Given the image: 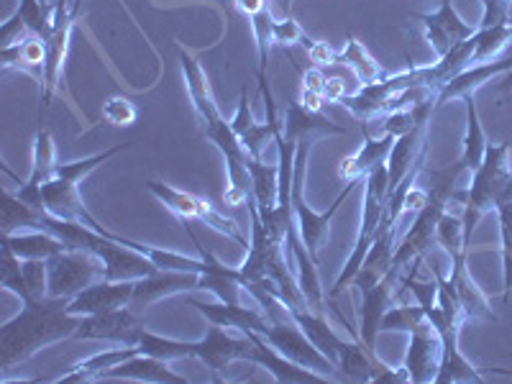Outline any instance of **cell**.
Segmentation results:
<instances>
[{
  "label": "cell",
  "instance_id": "cell-1",
  "mask_svg": "<svg viewBox=\"0 0 512 384\" xmlns=\"http://www.w3.org/2000/svg\"><path fill=\"white\" fill-rule=\"evenodd\" d=\"M67 303L70 300H64V297H39V300L24 303L21 313L3 323L0 328V367L3 372L31 359L44 346L75 336L82 318L72 315L67 310Z\"/></svg>",
  "mask_w": 512,
  "mask_h": 384
},
{
  "label": "cell",
  "instance_id": "cell-2",
  "mask_svg": "<svg viewBox=\"0 0 512 384\" xmlns=\"http://www.w3.org/2000/svg\"><path fill=\"white\" fill-rule=\"evenodd\" d=\"M139 141H128V144H116L111 149H105V152L93 154V157H85V159H75V162H59L57 169L52 172L44 185H41V205L47 213L52 216L64 218V221H77V223H85V226L95 228V231L105 233L108 228L100 226L95 221V216L85 208L80 198V182L98 169L100 164H105L108 159L118 157L121 152H128L131 146H136Z\"/></svg>",
  "mask_w": 512,
  "mask_h": 384
},
{
  "label": "cell",
  "instance_id": "cell-3",
  "mask_svg": "<svg viewBox=\"0 0 512 384\" xmlns=\"http://www.w3.org/2000/svg\"><path fill=\"white\" fill-rule=\"evenodd\" d=\"M510 141H502V144H489L487 154H484V162L479 164L472 172V185L466 190H456L454 200H459L464 205V241L466 246L472 249V233L479 226L489 210L495 208L497 198H500L502 187L507 185V180L512 177L510 167Z\"/></svg>",
  "mask_w": 512,
  "mask_h": 384
},
{
  "label": "cell",
  "instance_id": "cell-4",
  "mask_svg": "<svg viewBox=\"0 0 512 384\" xmlns=\"http://www.w3.org/2000/svg\"><path fill=\"white\" fill-rule=\"evenodd\" d=\"M310 141H303L297 144L295 152V175H292V210H295V223L297 231H300V239H303L305 249L310 251V256L315 259V264H320V251L328 244V233H331L333 216L338 213V208L346 203L351 192L356 190L359 180L346 182V187L341 190L336 200H333L331 208L326 213H315L308 203H305L303 185H305V169H308V152H310Z\"/></svg>",
  "mask_w": 512,
  "mask_h": 384
},
{
  "label": "cell",
  "instance_id": "cell-5",
  "mask_svg": "<svg viewBox=\"0 0 512 384\" xmlns=\"http://www.w3.org/2000/svg\"><path fill=\"white\" fill-rule=\"evenodd\" d=\"M387 190H390V169L387 164H379L377 169H372L367 177H364V210H361V226L359 236H356L354 251L346 259L344 269L333 282L328 297H338L341 292H346V287H351L356 272L361 269L364 259L369 254V246L374 241V233H377L379 223H382L384 216V205H387Z\"/></svg>",
  "mask_w": 512,
  "mask_h": 384
},
{
  "label": "cell",
  "instance_id": "cell-6",
  "mask_svg": "<svg viewBox=\"0 0 512 384\" xmlns=\"http://www.w3.org/2000/svg\"><path fill=\"white\" fill-rule=\"evenodd\" d=\"M146 190L152 192L154 198H157L169 213H175L180 221H200L205 223V226L213 228V231L223 233L226 239L236 241L239 246H249L244 239V233L236 226V221H233V218H226L223 213H218L208 200L198 198V195H192V192L177 190V187L172 185H164V182L159 180L146 182Z\"/></svg>",
  "mask_w": 512,
  "mask_h": 384
},
{
  "label": "cell",
  "instance_id": "cell-7",
  "mask_svg": "<svg viewBox=\"0 0 512 384\" xmlns=\"http://www.w3.org/2000/svg\"><path fill=\"white\" fill-rule=\"evenodd\" d=\"M49 295L72 300L93 282L105 280V264L93 251H59L47 259Z\"/></svg>",
  "mask_w": 512,
  "mask_h": 384
},
{
  "label": "cell",
  "instance_id": "cell-8",
  "mask_svg": "<svg viewBox=\"0 0 512 384\" xmlns=\"http://www.w3.org/2000/svg\"><path fill=\"white\" fill-rule=\"evenodd\" d=\"M82 0H70V6L54 8V29L49 39L44 41L47 47V57H44V75H41V100L44 105H52L54 95L62 88L64 62H67V52H70V36L75 29V18L80 11Z\"/></svg>",
  "mask_w": 512,
  "mask_h": 384
},
{
  "label": "cell",
  "instance_id": "cell-9",
  "mask_svg": "<svg viewBox=\"0 0 512 384\" xmlns=\"http://www.w3.org/2000/svg\"><path fill=\"white\" fill-rule=\"evenodd\" d=\"M144 331V313H136L134 308L123 305V308L108 310V313L85 315L72 338L75 341H111L118 346H139Z\"/></svg>",
  "mask_w": 512,
  "mask_h": 384
},
{
  "label": "cell",
  "instance_id": "cell-10",
  "mask_svg": "<svg viewBox=\"0 0 512 384\" xmlns=\"http://www.w3.org/2000/svg\"><path fill=\"white\" fill-rule=\"evenodd\" d=\"M262 336L267 338L269 344L280 351L282 356L297 361L300 367H308L313 369V372L323 374V377H331L338 369L336 364H333V361L305 336L303 328L295 323V318L280 320V323H269L267 331H264Z\"/></svg>",
  "mask_w": 512,
  "mask_h": 384
},
{
  "label": "cell",
  "instance_id": "cell-11",
  "mask_svg": "<svg viewBox=\"0 0 512 384\" xmlns=\"http://www.w3.org/2000/svg\"><path fill=\"white\" fill-rule=\"evenodd\" d=\"M259 90H262L264 100H267V121L256 123L254 113H251V105L246 100V90L241 93L239 105H236V113L231 118V128L233 134L239 136L241 146L246 149L251 159H264V152H267L269 141H274V123L280 121L277 118V105H274L272 90H269L267 80H259Z\"/></svg>",
  "mask_w": 512,
  "mask_h": 384
},
{
  "label": "cell",
  "instance_id": "cell-12",
  "mask_svg": "<svg viewBox=\"0 0 512 384\" xmlns=\"http://www.w3.org/2000/svg\"><path fill=\"white\" fill-rule=\"evenodd\" d=\"M195 359L203 361L205 367L216 374V379L221 382V372L228 364H233V361H249L251 364L254 344H251V338L246 333L239 338L228 333V328L210 323L205 338L195 341Z\"/></svg>",
  "mask_w": 512,
  "mask_h": 384
},
{
  "label": "cell",
  "instance_id": "cell-13",
  "mask_svg": "<svg viewBox=\"0 0 512 384\" xmlns=\"http://www.w3.org/2000/svg\"><path fill=\"white\" fill-rule=\"evenodd\" d=\"M413 18L420 21V26L425 31V39H428L433 52L438 54V59L446 57L454 47H459L461 41L477 34V26L466 24L464 18L456 13L451 0H441V6H438L436 13H415Z\"/></svg>",
  "mask_w": 512,
  "mask_h": 384
},
{
  "label": "cell",
  "instance_id": "cell-14",
  "mask_svg": "<svg viewBox=\"0 0 512 384\" xmlns=\"http://www.w3.org/2000/svg\"><path fill=\"white\" fill-rule=\"evenodd\" d=\"M200 285L198 272H177V269H157L154 274H146L141 280L134 282V295L128 308H134L136 313H144L146 308H152L154 303L164 300V297L180 295V292H195Z\"/></svg>",
  "mask_w": 512,
  "mask_h": 384
},
{
  "label": "cell",
  "instance_id": "cell-15",
  "mask_svg": "<svg viewBox=\"0 0 512 384\" xmlns=\"http://www.w3.org/2000/svg\"><path fill=\"white\" fill-rule=\"evenodd\" d=\"M182 223H185L187 233H190V239H192V244H195V249H198L200 259L205 262L203 274H200L198 290L213 292V295H216L221 303L239 305L241 303V290H244V274H241V269L239 267H226V264H223L221 259L213 254V251H208L203 244H200L198 233L187 226V221H182Z\"/></svg>",
  "mask_w": 512,
  "mask_h": 384
},
{
  "label": "cell",
  "instance_id": "cell-16",
  "mask_svg": "<svg viewBox=\"0 0 512 384\" xmlns=\"http://www.w3.org/2000/svg\"><path fill=\"white\" fill-rule=\"evenodd\" d=\"M400 274L387 272L384 280L377 282L374 287L361 292V326H359V341L364 344V349L377 359V336L382 331V318L384 313L392 308V297L397 295L395 285Z\"/></svg>",
  "mask_w": 512,
  "mask_h": 384
},
{
  "label": "cell",
  "instance_id": "cell-17",
  "mask_svg": "<svg viewBox=\"0 0 512 384\" xmlns=\"http://www.w3.org/2000/svg\"><path fill=\"white\" fill-rule=\"evenodd\" d=\"M282 134L290 144H303V141H318L326 136H344L349 128L338 126L331 118L320 116V111H308L300 100H287V111L282 118Z\"/></svg>",
  "mask_w": 512,
  "mask_h": 384
},
{
  "label": "cell",
  "instance_id": "cell-18",
  "mask_svg": "<svg viewBox=\"0 0 512 384\" xmlns=\"http://www.w3.org/2000/svg\"><path fill=\"white\" fill-rule=\"evenodd\" d=\"M441 336L436 333V328L425 320L423 326L415 328L410 333L408 354H405V372L408 379L415 384L433 382L438 374V364H441Z\"/></svg>",
  "mask_w": 512,
  "mask_h": 384
},
{
  "label": "cell",
  "instance_id": "cell-19",
  "mask_svg": "<svg viewBox=\"0 0 512 384\" xmlns=\"http://www.w3.org/2000/svg\"><path fill=\"white\" fill-rule=\"evenodd\" d=\"M177 49H180L182 77H185L190 103H192V108H195V113H198L200 123H203V131H208V128L218 126V123L226 121V118H223L221 111H218L216 95H213V90H210L208 75H205L200 59L195 57L192 52H187V49H182V47H177Z\"/></svg>",
  "mask_w": 512,
  "mask_h": 384
},
{
  "label": "cell",
  "instance_id": "cell-20",
  "mask_svg": "<svg viewBox=\"0 0 512 384\" xmlns=\"http://www.w3.org/2000/svg\"><path fill=\"white\" fill-rule=\"evenodd\" d=\"M246 336H249L251 344H254V359H251V364L267 369V372L274 377V382H280V384L328 382V377H323V374L313 372V369H308V367H300L297 361L282 356L280 351L274 349L267 338L262 336V333L249 331Z\"/></svg>",
  "mask_w": 512,
  "mask_h": 384
},
{
  "label": "cell",
  "instance_id": "cell-21",
  "mask_svg": "<svg viewBox=\"0 0 512 384\" xmlns=\"http://www.w3.org/2000/svg\"><path fill=\"white\" fill-rule=\"evenodd\" d=\"M131 295H134V282H113V280H98L90 287H85L82 292H77L67 303V310L72 315H98L108 313V310L123 308V305L131 303Z\"/></svg>",
  "mask_w": 512,
  "mask_h": 384
},
{
  "label": "cell",
  "instance_id": "cell-22",
  "mask_svg": "<svg viewBox=\"0 0 512 384\" xmlns=\"http://www.w3.org/2000/svg\"><path fill=\"white\" fill-rule=\"evenodd\" d=\"M466 259H469V251H464L461 256H456L454 267L448 272V282L454 287L456 292V300H459L461 310H464V318L466 320H487V323H495L497 315L489 305L487 295L479 290L477 282L472 280V274L466 269Z\"/></svg>",
  "mask_w": 512,
  "mask_h": 384
},
{
  "label": "cell",
  "instance_id": "cell-23",
  "mask_svg": "<svg viewBox=\"0 0 512 384\" xmlns=\"http://www.w3.org/2000/svg\"><path fill=\"white\" fill-rule=\"evenodd\" d=\"M510 70H512V57L500 59V62L474 64V67L464 70L461 75L443 82L441 88L436 90V105L451 103V100H459V98L461 100L469 98V95H474L479 88H482L484 82L495 80V77H505Z\"/></svg>",
  "mask_w": 512,
  "mask_h": 384
},
{
  "label": "cell",
  "instance_id": "cell-24",
  "mask_svg": "<svg viewBox=\"0 0 512 384\" xmlns=\"http://www.w3.org/2000/svg\"><path fill=\"white\" fill-rule=\"evenodd\" d=\"M395 236H397V228H382V226L377 228L372 246H369L367 259H364L361 269L356 272L351 287H356L359 292H364V290H369V287L377 285V282L384 280V274L390 272L392 256H395V249H397Z\"/></svg>",
  "mask_w": 512,
  "mask_h": 384
},
{
  "label": "cell",
  "instance_id": "cell-25",
  "mask_svg": "<svg viewBox=\"0 0 512 384\" xmlns=\"http://www.w3.org/2000/svg\"><path fill=\"white\" fill-rule=\"evenodd\" d=\"M192 308H198V313H203L210 323L223 328H236L241 333H264L269 326L267 315L262 313V308H246V305H228V303H200V300H190Z\"/></svg>",
  "mask_w": 512,
  "mask_h": 384
},
{
  "label": "cell",
  "instance_id": "cell-26",
  "mask_svg": "<svg viewBox=\"0 0 512 384\" xmlns=\"http://www.w3.org/2000/svg\"><path fill=\"white\" fill-rule=\"evenodd\" d=\"M100 379H134V382H149V384H187L190 379L169 369V361L157 359L149 354H136L126 359L118 367L108 369Z\"/></svg>",
  "mask_w": 512,
  "mask_h": 384
},
{
  "label": "cell",
  "instance_id": "cell-27",
  "mask_svg": "<svg viewBox=\"0 0 512 384\" xmlns=\"http://www.w3.org/2000/svg\"><path fill=\"white\" fill-rule=\"evenodd\" d=\"M395 141L397 139L392 134H384L382 139H372V136L367 134V128H364V144H361V149L354 154V157H346L344 162H341V167H338V177L344 180V185L346 182L364 180V177H367L372 169H377L379 164H387Z\"/></svg>",
  "mask_w": 512,
  "mask_h": 384
},
{
  "label": "cell",
  "instance_id": "cell-28",
  "mask_svg": "<svg viewBox=\"0 0 512 384\" xmlns=\"http://www.w3.org/2000/svg\"><path fill=\"white\" fill-rule=\"evenodd\" d=\"M136 354H139V349H136V346H123V349L98 351V354L88 356V359L77 361V364L70 369V372L54 379V384L100 382V377H103V374L108 372V369L118 367V364H123V361L131 359V356H136Z\"/></svg>",
  "mask_w": 512,
  "mask_h": 384
},
{
  "label": "cell",
  "instance_id": "cell-29",
  "mask_svg": "<svg viewBox=\"0 0 512 384\" xmlns=\"http://www.w3.org/2000/svg\"><path fill=\"white\" fill-rule=\"evenodd\" d=\"M290 315L295 318L297 326L303 328L305 336H308L310 341H313V344L318 346V349L338 367V351H341V346H344V338L333 331L331 323L326 320V315L315 313V310L310 308L290 310Z\"/></svg>",
  "mask_w": 512,
  "mask_h": 384
},
{
  "label": "cell",
  "instance_id": "cell-30",
  "mask_svg": "<svg viewBox=\"0 0 512 384\" xmlns=\"http://www.w3.org/2000/svg\"><path fill=\"white\" fill-rule=\"evenodd\" d=\"M3 246L13 251L21 259H49V256L67 251V246L49 231H21V233H3Z\"/></svg>",
  "mask_w": 512,
  "mask_h": 384
},
{
  "label": "cell",
  "instance_id": "cell-31",
  "mask_svg": "<svg viewBox=\"0 0 512 384\" xmlns=\"http://www.w3.org/2000/svg\"><path fill=\"white\" fill-rule=\"evenodd\" d=\"M44 57H47V47L44 41L36 36H24L11 47H0V59H3V70H24L34 72V75H44Z\"/></svg>",
  "mask_w": 512,
  "mask_h": 384
},
{
  "label": "cell",
  "instance_id": "cell-32",
  "mask_svg": "<svg viewBox=\"0 0 512 384\" xmlns=\"http://www.w3.org/2000/svg\"><path fill=\"white\" fill-rule=\"evenodd\" d=\"M466 105V134H464V149H461L459 162L464 164L466 172H474L479 164L484 162V154H487V136H484L482 121H479V108L474 95L464 98Z\"/></svg>",
  "mask_w": 512,
  "mask_h": 384
},
{
  "label": "cell",
  "instance_id": "cell-33",
  "mask_svg": "<svg viewBox=\"0 0 512 384\" xmlns=\"http://www.w3.org/2000/svg\"><path fill=\"white\" fill-rule=\"evenodd\" d=\"M497 221H500V239H502V285H505V303L512 297V177L502 187L500 198L495 203Z\"/></svg>",
  "mask_w": 512,
  "mask_h": 384
},
{
  "label": "cell",
  "instance_id": "cell-34",
  "mask_svg": "<svg viewBox=\"0 0 512 384\" xmlns=\"http://www.w3.org/2000/svg\"><path fill=\"white\" fill-rule=\"evenodd\" d=\"M249 175L256 208H274V205H277V198H280V164H267L264 159L249 157Z\"/></svg>",
  "mask_w": 512,
  "mask_h": 384
},
{
  "label": "cell",
  "instance_id": "cell-35",
  "mask_svg": "<svg viewBox=\"0 0 512 384\" xmlns=\"http://www.w3.org/2000/svg\"><path fill=\"white\" fill-rule=\"evenodd\" d=\"M336 62L346 64L361 85H372V82H379L387 77V70H384L382 64H379L377 59L364 49V44H361L359 39H354V36H351V39L346 41V47L338 52Z\"/></svg>",
  "mask_w": 512,
  "mask_h": 384
},
{
  "label": "cell",
  "instance_id": "cell-36",
  "mask_svg": "<svg viewBox=\"0 0 512 384\" xmlns=\"http://www.w3.org/2000/svg\"><path fill=\"white\" fill-rule=\"evenodd\" d=\"M136 349L141 354L157 356L164 361H177V359H195V341H177V338H164L152 331H144L139 346Z\"/></svg>",
  "mask_w": 512,
  "mask_h": 384
},
{
  "label": "cell",
  "instance_id": "cell-37",
  "mask_svg": "<svg viewBox=\"0 0 512 384\" xmlns=\"http://www.w3.org/2000/svg\"><path fill=\"white\" fill-rule=\"evenodd\" d=\"M512 39V21L497 26H487L479 29L477 26V49H474V64L492 62V57L502 52ZM472 64V67H474Z\"/></svg>",
  "mask_w": 512,
  "mask_h": 384
},
{
  "label": "cell",
  "instance_id": "cell-38",
  "mask_svg": "<svg viewBox=\"0 0 512 384\" xmlns=\"http://www.w3.org/2000/svg\"><path fill=\"white\" fill-rule=\"evenodd\" d=\"M436 244L446 251L451 262L464 251H472L464 241V221H461V216H451L448 210L443 213L436 226Z\"/></svg>",
  "mask_w": 512,
  "mask_h": 384
},
{
  "label": "cell",
  "instance_id": "cell-39",
  "mask_svg": "<svg viewBox=\"0 0 512 384\" xmlns=\"http://www.w3.org/2000/svg\"><path fill=\"white\" fill-rule=\"evenodd\" d=\"M0 285L21 300V303H31L29 287L24 280V259L13 254L8 246H3V262H0Z\"/></svg>",
  "mask_w": 512,
  "mask_h": 384
},
{
  "label": "cell",
  "instance_id": "cell-40",
  "mask_svg": "<svg viewBox=\"0 0 512 384\" xmlns=\"http://www.w3.org/2000/svg\"><path fill=\"white\" fill-rule=\"evenodd\" d=\"M251 31L256 39V52H259V67H256V80H267V57H269V44H272V31H274V16L264 8L256 16H251Z\"/></svg>",
  "mask_w": 512,
  "mask_h": 384
},
{
  "label": "cell",
  "instance_id": "cell-41",
  "mask_svg": "<svg viewBox=\"0 0 512 384\" xmlns=\"http://www.w3.org/2000/svg\"><path fill=\"white\" fill-rule=\"evenodd\" d=\"M428 320L425 310L415 305H397V308H390L382 318V331H405L413 333L415 328H420Z\"/></svg>",
  "mask_w": 512,
  "mask_h": 384
},
{
  "label": "cell",
  "instance_id": "cell-42",
  "mask_svg": "<svg viewBox=\"0 0 512 384\" xmlns=\"http://www.w3.org/2000/svg\"><path fill=\"white\" fill-rule=\"evenodd\" d=\"M103 118L116 128L134 126L136 118H139V108H136L134 100L126 98V95H111V98L103 103Z\"/></svg>",
  "mask_w": 512,
  "mask_h": 384
},
{
  "label": "cell",
  "instance_id": "cell-43",
  "mask_svg": "<svg viewBox=\"0 0 512 384\" xmlns=\"http://www.w3.org/2000/svg\"><path fill=\"white\" fill-rule=\"evenodd\" d=\"M274 44H280V47H292V44H305L310 47V39H305L303 29L297 24L295 18H282V21H274V31H272Z\"/></svg>",
  "mask_w": 512,
  "mask_h": 384
},
{
  "label": "cell",
  "instance_id": "cell-44",
  "mask_svg": "<svg viewBox=\"0 0 512 384\" xmlns=\"http://www.w3.org/2000/svg\"><path fill=\"white\" fill-rule=\"evenodd\" d=\"M482 3H484V13H482V24H479V29H487V26H497V24H507V21H512L510 18L512 0H482Z\"/></svg>",
  "mask_w": 512,
  "mask_h": 384
},
{
  "label": "cell",
  "instance_id": "cell-45",
  "mask_svg": "<svg viewBox=\"0 0 512 384\" xmlns=\"http://www.w3.org/2000/svg\"><path fill=\"white\" fill-rule=\"evenodd\" d=\"M308 49H310V59H313V64L315 67H320V70H323V67H328V64L336 62V57H338V52L331 47V44H328V41L310 44Z\"/></svg>",
  "mask_w": 512,
  "mask_h": 384
},
{
  "label": "cell",
  "instance_id": "cell-46",
  "mask_svg": "<svg viewBox=\"0 0 512 384\" xmlns=\"http://www.w3.org/2000/svg\"><path fill=\"white\" fill-rule=\"evenodd\" d=\"M233 6H236V11L251 18V16H256V13L267 8V0H233Z\"/></svg>",
  "mask_w": 512,
  "mask_h": 384
},
{
  "label": "cell",
  "instance_id": "cell-47",
  "mask_svg": "<svg viewBox=\"0 0 512 384\" xmlns=\"http://www.w3.org/2000/svg\"><path fill=\"white\" fill-rule=\"evenodd\" d=\"M502 95H510L512 93V70L510 72H507V75L505 77H502Z\"/></svg>",
  "mask_w": 512,
  "mask_h": 384
},
{
  "label": "cell",
  "instance_id": "cell-48",
  "mask_svg": "<svg viewBox=\"0 0 512 384\" xmlns=\"http://www.w3.org/2000/svg\"><path fill=\"white\" fill-rule=\"evenodd\" d=\"M70 6V0H54V8H64Z\"/></svg>",
  "mask_w": 512,
  "mask_h": 384
}]
</instances>
